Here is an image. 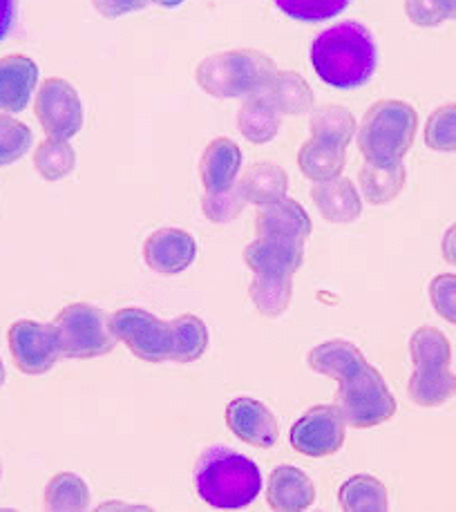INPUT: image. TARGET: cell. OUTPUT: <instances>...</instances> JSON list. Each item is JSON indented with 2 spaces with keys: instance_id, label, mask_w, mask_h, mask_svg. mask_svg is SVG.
<instances>
[{
  "instance_id": "e0dca14e",
  "label": "cell",
  "mask_w": 456,
  "mask_h": 512,
  "mask_svg": "<svg viewBox=\"0 0 456 512\" xmlns=\"http://www.w3.org/2000/svg\"><path fill=\"white\" fill-rule=\"evenodd\" d=\"M311 217L296 199L282 197L278 202L266 204L255 217L258 237H287V240L304 242L311 235Z\"/></svg>"
},
{
  "instance_id": "6da1fadb",
  "label": "cell",
  "mask_w": 456,
  "mask_h": 512,
  "mask_svg": "<svg viewBox=\"0 0 456 512\" xmlns=\"http://www.w3.org/2000/svg\"><path fill=\"white\" fill-rule=\"evenodd\" d=\"M307 363L316 374L338 383V407L347 425L356 430L376 428L392 421L398 412L396 396L383 374L367 363L365 354L347 340H327L313 347Z\"/></svg>"
},
{
  "instance_id": "52a82bcc",
  "label": "cell",
  "mask_w": 456,
  "mask_h": 512,
  "mask_svg": "<svg viewBox=\"0 0 456 512\" xmlns=\"http://www.w3.org/2000/svg\"><path fill=\"white\" fill-rule=\"evenodd\" d=\"M108 316L88 302H72L59 311L52 327L63 358L90 360L110 354L117 340L110 334Z\"/></svg>"
},
{
  "instance_id": "30bf717a",
  "label": "cell",
  "mask_w": 456,
  "mask_h": 512,
  "mask_svg": "<svg viewBox=\"0 0 456 512\" xmlns=\"http://www.w3.org/2000/svg\"><path fill=\"white\" fill-rule=\"evenodd\" d=\"M345 428L347 421L338 405H316L291 425L289 443L304 457H331L345 443Z\"/></svg>"
},
{
  "instance_id": "cb8c5ba5",
  "label": "cell",
  "mask_w": 456,
  "mask_h": 512,
  "mask_svg": "<svg viewBox=\"0 0 456 512\" xmlns=\"http://www.w3.org/2000/svg\"><path fill=\"white\" fill-rule=\"evenodd\" d=\"M338 501L347 512H385L389 508V492L378 477L354 474L340 486Z\"/></svg>"
},
{
  "instance_id": "8fae6325",
  "label": "cell",
  "mask_w": 456,
  "mask_h": 512,
  "mask_svg": "<svg viewBox=\"0 0 456 512\" xmlns=\"http://www.w3.org/2000/svg\"><path fill=\"white\" fill-rule=\"evenodd\" d=\"M7 345L14 365L27 376H41L59 363L61 349L52 325L36 320H18L7 331Z\"/></svg>"
},
{
  "instance_id": "74e56055",
  "label": "cell",
  "mask_w": 456,
  "mask_h": 512,
  "mask_svg": "<svg viewBox=\"0 0 456 512\" xmlns=\"http://www.w3.org/2000/svg\"><path fill=\"white\" fill-rule=\"evenodd\" d=\"M14 16H16L14 0H0V43L5 41V36L9 34V30H12Z\"/></svg>"
},
{
  "instance_id": "3957f363",
  "label": "cell",
  "mask_w": 456,
  "mask_h": 512,
  "mask_svg": "<svg viewBox=\"0 0 456 512\" xmlns=\"http://www.w3.org/2000/svg\"><path fill=\"white\" fill-rule=\"evenodd\" d=\"M262 486V472L255 461L224 445L206 450L197 461L195 490L213 508L240 510L251 506Z\"/></svg>"
},
{
  "instance_id": "f35d334b",
  "label": "cell",
  "mask_w": 456,
  "mask_h": 512,
  "mask_svg": "<svg viewBox=\"0 0 456 512\" xmlns=\"http://www.w3.org/2000/svg\"><path fill=\"white\" fill-rule=\"evenodd\" d=\"M441 255L443 260L456 267V222L450 226L448 231L443 235V242H441Z\"/></svg>"
},
{
  "instance_id": "60d3db41",
  "label": "cell",
  "mask_w": 456,
  "mask_h": 512,
  "mask_svg": "<svg viewBox=\"0 0 456 512\" xmlns=\"http://www.w3.org/2000/svg\"><path fill=\"white\" fill-rule=\"evenodd\" d=\"M5 378H7V369H5V363H3V358H0V387L5 385Z\"/></svg>"
},
{
  "instance_id": "ac0fdd59",
  "label": "cell",
  "mask_w": 456,
  "mask_h": 512,
  "mask_svg": "<svg viewBox=\"0 0 456 512\" xmlns=\"http://www.w3.org/2000/svg\"><path fill=\"white\" fill-rule=\"evenodd\" d=\"M316 486L296 466H280L271 472L266 483V504L278 512H300L313 506Z\"/></svg>"
},
{
  "instance_id": "836d02e7",
  "label": "cell",
  "mask_w": 456,
  "mask_h": 512,
  "mask_svg": "<svg viewBox=\"0 0 456 512\" xmlns=\"http://www.w3.org/2000/svg\"><path fill=\"white\" fill-rule=\"evenodd\" d=\"M244 206L246 202L237 184L222 193H206L202 199V211L206 215V220L213 224H228L237 220V217L242 215Z\"/></svg>"
},
{
  "instance_id": "5b68a950",
  "label": "cell",
  "mask_w": 456,
  "mask_h": 512,
  "mask_svg": "<svg viewBox=\"0 0 456 512\" xmlns=\"http://www.w3.org/2000/svg\"><path fill=\"white\" fill-rule=\"evenodd\" d=\"M418 130V115L407 101L374 103L358 130V148L369 164L387 166L403 161Z\"/></svg>"
},
{
  "instance_id": "e575fe53",
  "label": "cell",
  "mask_w": 456,
  "mask_h": 512,
  "mask_svg": "<svg viewBox=\"0 0 456 512\" xmlns=\"http://www.w3.org/2000/svg\"><path fill=\"white\" fill-rule=\"evenodd\" d=\"M405 14L418 27H436L456 18V0H405Z\"/></svg>"
},
{
  "instance_id": "d6986e66",
  "label": "cell",
  "mask_w": 456,
  "mask_h": 512,
  "mask_svg": "<svg viewBox=\"0 0 456 512\" xmlns=\"http://www.w3.org/2000/svg\"><path fill=\"white\" fill-rule=\"evenodd\" d=\"M311 199L322 215V220L331 224L356 222L360 213H363V199H360L354 182L347 177L318 182L311 188Z\"/></svg>"
},
{
  "instance_id": "ba28073f",
  "label": "cell",
  "mask_w": 456,
  "mask_h": 512,
  "mask_svg": "<svg viewBox=\"0 0 456 512\" xmlns=\"http://www.w3.org/2000/svg\"><path fill=\"white\" fill-rule=\"evenodd\" d=\"M110 334L146 363H166L173 354V322L139 307H123L108 320Z\"/></svg>"
},
{
  "instance_id": "d6a6232c",
  "label": "cell",
  "mask_w": 456,
  "mask_h": 512,
  "mask_svg": "<svg viewBox=\"0 0 456 512\" xmlns=\"http://www.w3.org/2000/svg\"><path fill=\"white\" fill-rule=\"evenodd\" d=\"M425 144L436 153H456V103L432 112L425 123Z\"/></svg>"
},
{
  "instance_id": "d590c367",
  "label": "cell",
  "mask_w": 456,
  "mask_h": 512,
  "mask_svg": "<svg viewBox=\"0 0 456 512\" xmlns=\"http://www.w3.org/2000/svg\"><path fill=\"white\" fill-rule=\"evenodd\" d=\"M430 302L436 314L456 327V273H441L430 282Z\"/></svg>"
},
{
  "instance_id": "1f68e13d",
  "label": "cell",
  "mask_w": 456,
  "mask_h": 512,
  "mask_svg": "<svg viewBox=\"0 0 456 512\" xmlns=\"http://www.w3.org/2000/svg\"><path fill=\"white\" fill-rule=\"evenodd\" d=\"M34 144V135L30 126L14 117L0 115V166L16 164L23 159Z\"/></svg>"
},
{
  "instance_id": "4fadbf2b",
  "label": "cell",
  "mask_w": 456,
  "mask_h": 512,
  "mask_svg": "<svg viewBox=\"0 0 456 512\" xmlns=\"http://www.w3.org/2000/svg\"><path fill=\"white\" fill-rule=\"evenodd\" d=\"M144 260L161 276H179L197 260V242L184 229H159L144 242Z\"/></svg>"
},
{
  "instance_id": "ab89813d",
  "label": "cell",
  "mask_w": 456,
  "mask_h": 512,
  "mask_svg": "<svg viewBox=\"0 0 456 512\" xmlns=\"http://www.w3.org/2000/svg\"><path fill=\"white\" fill-rule=\"evenodd\" d=\"M152 3H157V5H161V7L173 9V7H179V5H182L184 0H152Z\"/></svg>"
},
{
  "instance_id": "7c38bea8",
  "label": "cell",
  "mask_w": 456,
  "mask_h": 512,
  "mask_svg": "<svg viewBox=\"0 0 456 512\" xmlns=\"http://www.w3.org/2000/svg\"><path fill=\"white\" fill-rule=\"evenodd\" d=\"M226 425L237 439L253 448L271 450L280 439V425L275 414L258 398L240 396L226 405Z\"/></svg>"
},
{
  "instance_id": "4316f807",
  "label": "cell",
  "mask_w": 456,
  "mask_h": 512,
  "mask_svg": "<svg viewBox=\"0 0 456 512\" xmlns=\"http://www.w3.org/2000/svg\"><path fill=\"white\" fill-rule=\"evenodd\" d=\"M173 322V354L170 360L175 363H195L202 358L208 349V327L206 322L195 314H184Z\"/></svg>"
},
{
  "instance_id": "2e32d148",
  "label": "cell",
  "mask_w": 456,
  "mask_h": 512,
  "mask_svg": "<svg viewBox=\"0 0 456 512\" xmlns=\"http://www.w3.org/2000/svg\"><path fill=\"white\" fill-rule=\"evenodd\" d=\"M38 83V65L30 56L9 54L0 59V110L23 112Z\"/></svg>"
},
{
  "instance_id": "ffe728a7",
  "label": "cell",
  "mask_w": 456,
  "mask_h": 512,
  "mask_svg": "<svg viewBox=\"0 0 456 512\" xmlns=\"http://www.w3.org/2000/svg\"><path fill=\"white\" fill-rule=\"evenodd\" d=\"M237 188H240L246 204L266 206L287 197L289 177L280 166L260 161V164H253L244 170V175L237 179Z\"/></svg>"
},
{
  "instance_id": "9a60e30c",
  "label": "cell",
  "mask_w": 456,
  "mask_h": 512,
  "mask_svg": "<svg viewBox=\"0 0 456 512\" xmlns=\"http://www.w3.org/2000/svg\"><path fill=\"white\" fill-rule=\"evenodd\" d=\"M242 170V150L228 137H217L199 159V179L206 193H222L235 186Z\"/></svg>"
},
{
  "instance_id": "7402d4cb",
  "label": "cell",
  "mask_w": 456,
  "mask_h": 512,
  "mask_svg": "<svg viewBox=\"0 0 456 512\" xmlns=\"http://www.w3.org/2000/svg\"><path fill=\"white\" fill-rule=\"evenodd\" d=\"M280 115H304L313 108V90L307 79L296 72H275L269 85L260 92Z\"/></svg>"
},
{
  "instance_id": "44dd1931",
  "label": "cell",
  "mask_w": 456,
  "mask_h": 512,
  "mask_svg": "<svg viewBox=\"0 0 456 512\" xmlns=\"http://www.w3.org/2000/svg\"><path fill=\"white\" fill-rule=\"evenodd\" d=\"M347 164V148L331 144V141H322L311 137L307 144L300 148L298 153V166L300 173L311 179L313 184L329 182L342 175Z\"/></svg>"
},
{
  "instance_id": "8d00e7d4",
  "label": "cell",
  "mask_w": 456,
  "mask_h": 512,
  "mask_svg": "<svg viewBox=\"0 0 456 512\" xmlns=\"http://www.w3.org/2000/svg\"><path fill=\"white\" fill-rule=\"evenodd\" d=\"M150 0H92V5L103 18H119L144 9Z\"/></svg>"
},
{
  "instance_id": "f546056e",
  "label": "cell",
  "mask_w": 456,
  "mask_h": 512,
  "mask_svg": "<svg viewBox=\"0 0 456 512\" xmlns=\"http://www.w3.org/2000/svg\"><path fill=\"white\" fill-rule=\"evenodd\" d=\"M74 166L76 153L68 141L47 137L34 150V168L45 182H59L72 173Z\"/></svg>"
},
{
  "instance_id": "d4e9b609",
  "label": "cell",
  "mask_w": 456,
  "mask_h": 512,
  "mask_svg": "<svg viewBox=\"0 0 456 512\" xmlns=\"http://www.w3.org/2000/svg\"><path fill=\"white\" fill-rule=\"evenodd\" d=\"M237 130L255 146L269 144L280 130V112L260 94H255V97L246 99L240 112H237Z\"/></svg>"
},
{
  "instance_id": "f1b7e54d",
  "label": "cell",
  "mask_w": 456,
  "mask_h": 512,
  "mask_svg": "<svg viewBox=\"0 0 456 512\" xmlns=\"http://www.w3.org/2000/svg\"><path fill=\"white\" fill-rule=\"evenodd\" d=\"M309 130L311 137L347 148L356 135V119L342 106H322L313 110Z\"/></svg>"
},
{
  "instance_id": "5bb4252c",
  "label": "cell",
  "mask_w": 456,
  "mask_h": 512,
  "mask_svg": "<svg viewBox=\"0 0 456 512\" xmlns=\"http://www.w3.org/2000/svg\"><path fill=\"white\" fill-rule=\"evenodd\" d=\"M244 262L255 276L293 278L302 269L304 242L287 237H258L244 249Z\"/></svg>"
},
{
  "instance_id": "277c9868",
  "label": "cell",
  "mask_w": 456,
  "mask_h": 512,
  "mask_svg": "<svg viewBox=\"0 0 456 512\" xmlns=\"http://www.w3.org/2000/svg\"><path fill=\"white\" fill-rule=\"evenodd\" d=\"M275 72V63L258 50H231L199 63L195 81L217 99H251L269 85Z\"/></svg>"
},
{
  "instance_id": "484cf974",
  "label": "cell",
  "mask_w": 456,
  "mask_h": 512,
  "mask_svg": "<svg viewBox=\"0 0 456 512\" xmlns=\"http://www.w3.org/2000/svg\"><path fill=\"white\" fill-rule=\"evenodd\" d=\"M43 508L50 512H83L90 508V488L74 472L54 474L45 486Z\"/></svg>"
},
{
  "instance_id": "8992f818",
  "label": "cell",
  "mask_w": 456,
  "mask_h": 512,
  "mask_svg": "<svg viewBox=\"0 0 456 512\" xmlns=\"http://www.w3.org/2000/svg\"><path fill=\"white\" fill-rule=\"evenodd\" d=\"M414 372L407 394L421 407H439L456 394V376L450 372L452 345L436 327H418L410 338Z\"/></svg>"
},
{
  "instance_id": "7a4b0ae2",
  "label": "cell",
  "mask_w": 456,
  "mask_h": 512,
  "mask_svg": "<svg viewBox=\"0 0 456 512\" xmlns=\"http://www.w3.org/2000/svg\"><path fill=\"white\" fill-rule=\"evenodd\" d=\"M309 59L320 81L336 90H356L374 77L378 50L365 25L345 21L318 34Z\"/></svg>"
},
{
  "instance_id": "9c48e42d",
  "label": "cell",
  "mask_w": 456,
  "mask_h": 512,
  "mask_svg": "<svg viewBox=\"0 0 456 512\" xmlns=\"http://www.w3.org/2000/svg\"><path fill=\"white\" fill-rule=\"evenodd\" d=\"M36 119L47 137L70 141L83 128L85 110L79 92L65 79H47L34 101Z\"/></svg>"
},
{
  "instance_id": "603a6c76",
  "label": "cell",
  "mask_w": 456,
  "mask_h": 512,
  "mask_svg": "<svg viewBox=\"0 0 456 512\" xmlns=\"http://www.w3.org/2000/svg\"><path fill=\"white\" fill-rule=\"evenodd\" d=\"M405 182H407V170L403 161H396V164H387V166H376L367 161L358 173L360 193H363L367 202L374 206L394 202V199L403 193Z\"/></svg>"
},
{
  "instance_id": "4dcf8cb0",
  "label": "cell",
  "mask_w": 456,
  "mask_h": 512,
  "mask_svg": "<svg viewBox=\"0 0 456 512\" xmlns=\"http://www.w3.org/2000/svg\"><path fill=\"white\" fill-rule=\"evenodd\" d=\"M284 16L302 23H322L340 16L351 0H273Z\"/></svg>"
},
{
  "instance_id": "83f0119b",
  "label": "cell",
  "mask_w": 456,
  "mask_h": 512,
  "mask_svg": "<svg viewBox=\"0 0 456 512\" xmlns=\"http://www.w3.org/2000/svg\"><path fill=\"white\" fill-rule=\"evenodd\" d=\"M249 298L264 318H280L293 298V280L287 276H255Z\"/></svg>"
}]
</instances>
